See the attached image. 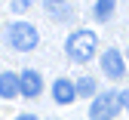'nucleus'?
Wrapping results in <instances>:
<instances>
[{
    "instance_id": "20e7f679",
    "label": "nucleus",
    "mask_w": 129,
    "mask_h": 120,
    "mask_svg": "<svg viewBox=\"0 0 129 120\" xmlns=\"http://www.w3.org/2000/svg\"><path fill=\"white\" fill-rule=\"evenodd\" d=\"M102 74L111 77V80H120L126 74V59L120 49H105V56H102Z\"/></svg>"
},
{
    "instance_id": "39448f33",
    "label": "nucleus",
    "mask_w": 129,
    "mask_h": 120,
    "mask_svg": "<svg viewBox=\"0 0 129 120\" xmlns=\"http://www.w3.org/2000/svg\"><path fill=\"white\" fill-rule=\"evenodd\" d=\"M52 99L58 102V105H71V102L77 99V83L68 80V77H58L52 83Z\"/></svg>"
},
{
    "instance_id": "7ed1b4c3",
    "label": "nucleus",
    "mask_w": 129,
    "mask_h": 120,
    "mask_svg": "<svg viewBox=\"0 0 129 120\" xmlns=\"http://www.w3.org/2000/svg\"><path fill=\"white\" fill-rule=\"evenodd\" d=\"M120 111V92L114 89H105L92 99V108H89V120H114Z\"/></svg>"
},
{
    "instance_id": "0eeeda50",
    "label": "nucleus",
    "mask_w": 129,
    "mask_h": 120,
    "mask_svg": "<svg viewBox=\"0 0 129 120\" xmlns=\"http://www.w3.org/2000/svg\"><path fill=\"white\" fill-rule=\"evenodd\" d=\"M19 92H22V80H19V74L3 71V74H0V99L9 102V99L19 95Z\"/></svg>"
},
{
    "instance_id": "6e6552de",
    "label": "nucleus",
    "mask_w": 129,
    "mask_h": 120,
    "mask_svg": "<svg viewBox=\"0 0 129 120\" xmlns=\"http://www.w3.org/2000/svg\"><path fill=\"white\" fill-rule=\"evenodd\" d=\"M114 6H117V0H95V22H111V15H114Z\"/></svg>"
},
{
    "instance_id": "f03ea898",
    "label": "nucleus",
    "mask_w": 129,
    "mask_h": 120,
    "mask_svg": "<svg viewBox=\"0 0 129 120\" xmlns=\"http://www.w3.org/2000/svg\"><path fill=\"white\" fill-rule=\"evenodd\" d=\"M6 37H9V46L19 49V53H31V49L40 43L37 28L28 25V22H12V25L6 28Z\"/></svg>"
},
{
    "instance_id": "9b49d317",
    "label": "nucleus",
    "mask_w": 129,
    "mask_h": 120,
    "mask_svg": "<svg viewBox=\"0 0 129 120\" xmlns=\"http://www.w3.org/2000/svg\"><path fill=\"white\" fill-rule=\"evenodd\" d=\"M9 6H12V12H28L31 6H34V0H12Z\"/></svg>"
},
{
    "instance_id": "ddd939ff",
    "label": "nucleus",
    "mask_w": 129,
    "mask_h": 120,
    "mask_svg": "<svg viewBox=\"0 0 129 120\" xmlns=\"http://www.w3.org/2000/svg\"><path fill=\"white\" fill-rule=\"evenodd\" d=\"M15 120H37V117H34V114H19Z\"/></svg>"
},
{
    "instance_id": "f8f14e48",
    "label": "nucleus",
    "mask_w": 129,
    "mask_h": 120,
    "mask_svg": "<svg viewBox=\"0 0 129 120\" xmlns=\"http://www.w3.org/2000/svg\"><path fill=\"white\" fill-rule=\"evenodd\" d=\"M120 108H129V89H120Z\"/></svg>"
},
{
    "instance_id": "423d86ee",
    "label": "nucleus",
    "mask_w": 129,
    "mask_h": 120,
    "mask_svg": "<svg viewBox=\"0 0 129 120\" xmlns=\"http://www.w3.org/2000/svg\"><path fill=\"white\" fill-rule=\"evenodd\" d=\"M19 80H22V95L25 99H37L40 92H43V80H40V71H22L19 74Z\"/></svg>"
},
{
    "instance_id": "1a4fd4ad",
    "label": "nucleus",
    "mask_w": 129,
    "mask_h": 120,
    "mask_svg": "<svg viewBox=\"0 0 129 120\" xmlns=\"http://www.w3.org/2000/svg\"><path fill=\"white\" fill-rule=\"evenodd\" d=\"M77 95L80 99H95L99 92H95V80L92 77H80L77 80Z\"/></svg>"
},
{
    "instance_id": "4468645a",
    "label": "nucleus",
    "mask_w": 129,
    "mask_h": 120,
    "mask_svg": "<svg viewBox=\"0 0 129 120\" xmlns=\"http://www.w3.org/2000/svg\"><path fill=\"white\" fill-rule=\"evenodd\" d=\"M46 3H52V6H58V3H64V0H46Z\"/></svg>"
},
{
    "instance_id": "9d476101",
    "label": "nucleus",
    "mask_w": 129,
    "mask_h": 120,
    "mask_svg": "<svg viewBox=\"0 0 129 120\" xmlns=\"http://www.w3.org/2000/svg\"><path fill=\"white\" fill-rule=\"evenodd\" d=\"M46 6H49V12H52V15H58V19H64V22L71 19V9L64 6V3H58V6H52V3H46Z\"/></svg>"
},
{
    "instance_id": "f257e3e1",
    "label": "nucleus",
    "mask_w": 129,
    "mask_h": 120,
    "mask_svg": "<svg viewBox=\"0 0 129 120\" xmlns=\"http://www.w3.org/2000/svg\"><path fill=\"white\" fill-rule=\"evenodd\" d=\"M95 49H99V37H95L89 28L74 31V34H68V40H64V53H68L71 62H89L95 56Z\"/></svg>"
}]
</instances>
